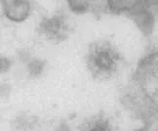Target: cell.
Returning a JSON list of instances; mask_svg holds the SVG:
<instances>
[{
  "instance_id": "obj_1",
  "label": "cell",
  "mask_w": 158,
  "mask_h": 131,
  "mask_svg": "<svg viewBox=\"0 0 158 131\" xmlns=\"http://www.w3.org/2000/svg\"><path fill=\"white\" fill-rule=\"evenodd\" d=\"M70 9L78 14L102 16H128L133 18L144 33L153 27V11L157 0H68Z\"/></svg>"
},
{
  "instance_id": "obj_2",
  "label": "cell",
  "mask_w": 158,
  "mask_h": 131,
  "mask_svg": "<svg viewBox=\"0 0 158 131\" xmlns=\"http://www.w3.org/2000/svg\"><path fill=\"white\" fill-rule=\"evenodd\" d=\"M121 55L107 40L92 43L87 53V67L96 79H108L117 73Z\"/></svg>"
},
{
  "instance_id": "obj_3",
  "label": "cell",
  "mask_w": 158,
  "mask_h": 131,
  "mask_svg": "<svg viewBox=\"0 0 158 131\" xmlns=\"http://www.w3.org/2000/svg\"><path fill=\"white\" fill-rule=\"evenodd\" d=\"M69 23L63 15H55L51 18H45L40 23L39 31L47 39L51 41H60L68 37Z\"/></svg>"
},
{
  "instance_id": "obj_4",
  "label": "cell",
  "mask_w": 158,
  "mask_h": 131,
  "mask_svg": "<svg viewBox=\"0 0 158 131\" xmlns=\"http://www.w3.org/2000/svg\"><path fill=\"white\" fill-rule=\"evenodd\" d=\"M4 13L13 22H23L31 11V0H0Z\"/></svg>"
},
{
  "instance_id": "obj_5",
  "label": "cell",
  "mask_w": 158,
  "mask_h": 131,
  "mask_svg": "<svg viewBox=\"0 0 158 131\" xmlns=\"http://www.w3.org/2000/svg\"><path fill=\"white\" fill-rule=\"evenodd\" d=\"M82 131H114L111 123L105 117H95L82 126Z\"/></svg>"
},
{
  "instance_id": "obj_6",
  "label": "cell",
  "mask_w": 158,
  "mask_h": 131,
  "mask_svg": "<svg viewBox=\"0 0 158 131\" xmlns=\"http://www.w3.org/2000/svg\"><path fill=\"white\" fill-rule=\"evenodd\" d=\"M46 63L40 59H32L27 64V71L31 77H38L44 73Z\"/></svg>"
},
{
  "instance_id": "obj_7",
  "label": "cell",
  "mask_w": 158,
  "mask_h": 131,
  "mask_svg": "<svg viewBox=\"0 0 158 131\" xmlns=\"http://www.w3.org/2000/svg\"><path fill=\"white\" fill-rule=\"evenodd\" d=\"M12 68V61L7 57H0V74L8 73Z\"/></svg>"
},
{
  "instance_id": "obj_8",
  "label": "cell",
  "mask_w": 158,
  "mask_h": 131,
  "mask_svg": "<svg viewBox=\"0 0 158 131\" xmlns=\"http://www.w3.org/2000/svg\"><path fill=\"white\" fill-rule=\"evenodd\" d=\"M56 131H70V128L69 126V124H66L65 122H63L57 127Z\"/></svg>"
},
{
  "instance_id": "obj_9",
  "label": "cell",
  "mask_w": 158,
  "mask_h": 131,
  "mask_svg": "<svg viewBox=\"0 0 158 131\" xmlns=\"http://www.w3.org/2000/svg\"><path fill=\"white\" fill-rule=\"evenodd\" d=\"M136 131H147V129H145V128H141V129L136 130Z\"/></svg>"
}]
</instances>
